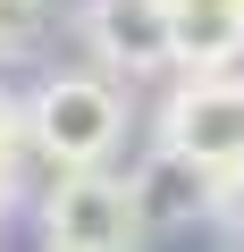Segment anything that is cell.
I'll return each mask as SVG.
<instances>
[{"instance_id": "1", "label": "cell", "mask_w": 244, "mask_h": 252, "mask_svg": "<svg viewBox=\"0 0 244 252\" xmlns=\"http://www.w3.org/2000/svg\"><path fill=\"white\" fill-rule=\"evenodd\" d=\"M127 135V101H118L109 76H51L34 101H26V143L42 160H59V177L76 168H101Z\"/></svg>"}, {"instance_id": "2", "label": "cell", "mask_w": 244, "mask_h": 252, "mask_svg": "<svg viewBox=\"0 0 244 252\" xmlns=\"http://www.w3.org/2000/svg\"><path fill=\"white\" fill-rule=\"evenodd\" d=\"M160 152L210 185L236 177L244 168V84L236 76H185V93H169V109H160Z\"/></svg>"}, {"instance_id": "3", "label": "cell", "mask_w": 244, "mask_h": 252, "mask_svg": "<svg viewBox=\"0 0 244 252\" xmlns=\"http://www.w3.org/2000/svg\"><path fill=\"white\" fill-rule=\"evenodd\" d=\"M143 227H152V219H143V193L118 185L109 168H76V177H59L51 202H42L51 252H135Z\"/></svg>"}, {"instance_id": "4", "label": "cell", "mask_w": 244, "mask_h": 252, "mask_svg": "<svg viewBox=\"0 0 244 252\" xmlns=\"http://www.w3.org/2000/svg\"><path fill=\"white\" fill-rule=\"evenodd\" d=\"M84 42L118 76L177 67V17H169V0H84Z\"/></svg>"}, {"instance_id": "5", "label": "cell", "mask_w": 244, "mask_h": 252, "mask_svg": "<svg viewBox=\"0 0 244 252\" xmlns=\"http://www.w3.org/2000/svg\"><path fill=\"white\" fill-rule=\"evenodd\" d=\"M169 17H177V67L227 76V59L244 51V0H169Z\"/></svg>"}, {"instance_id": "6", "label": "cell", "mask_w": 244, "mask_h": 252, "mask_svg": "<svg viewBox=\"0 0 244 252\" xmlns=\"http://www.w3.org/2000/svg\"><path fill=\"white\" fill-rule=\"evenodd\" d=\"M17 143H26V109L0 93V202L17 193Z\"/></svg>"}, {"instance_id": "7", "label": "cell", "mask_w": 244, "mask_h": 252, "mask_svg": "<svg viewBox=\"0 0 244 252\" xmlns=\"http://www.w3.org/2000/svg\"><path fill=\"white\" fill-rule=\"evenodd\" d=\"M210 219H219V227H227V235H236V244H244V168H236V177H219V185H210Z\"/></svg>"}, {"instance_id": "8", "label": "cell", "mask_w": 244, "mask_h": 252, "mask_svg": "<svg viewBox=\"0 0 244 252\" xmlns=\"http://www.w3.org/2000/svg\"><path fill=\"white\" fill-rule=\"evenodd\" d=\"M34 34V0H0V51H17Z\"/></svg>"}]
</instances>
